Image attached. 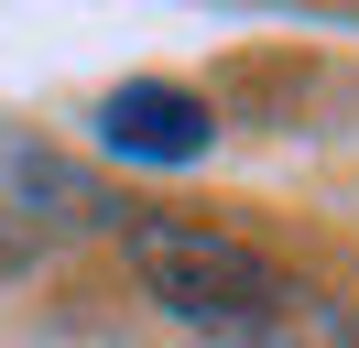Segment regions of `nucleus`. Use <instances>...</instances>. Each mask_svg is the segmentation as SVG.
<instances>
[{"instance_id":"1","label":"nucleus","mask_w":359,"mask_h":348,"mask_svg":"<svg viewBox=\"0 0 359 348\" xmlns=\"http://www.w3.org/2000/svg\"><path fill=\"white\" fill-rule=\"evenodd\" d=\"M131 272L175 326H207L229 348H359L316 283H294L272 250L207 229V218H131Z\"/></svg>"},{"instance_id":"2","label":"nucleus","mask_w":359,"mask_h":348,"mask_svg":"<svg viewBox=\"0 0 359 348\" xmlns=\"http://www.w3.org/2000/svg\"><path fill=\"white\" fill-rule=\"evenodd\" d=\"M98 142L131 152V163H207L218 152V109L175 76H131V87L98 98Z\"/></svg>"}]
</instances>
